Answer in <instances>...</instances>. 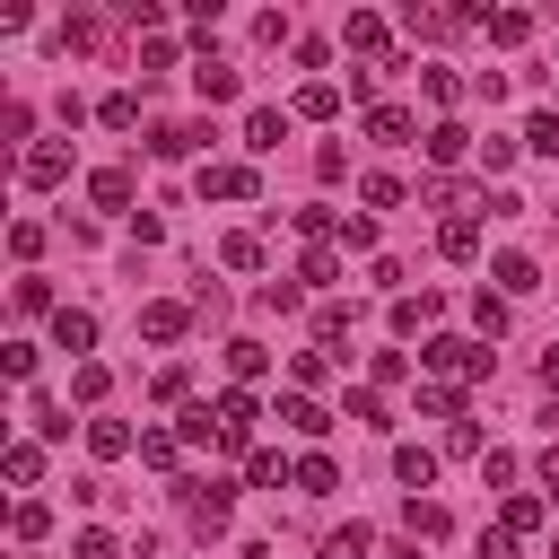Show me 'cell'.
Masks as SVG:
<instances>
[{
	"label": "cell",
	"mask_w": 559,
	"mask_h": 559,
	"mask_svg": "<svg viewBox=\"0 0 559 559\" xmlns=\"http://www.w3.org/2000/svg\"><path fill=\"white\" fill-rule=\"evenodd\" d=\"M480 480H489V489H507V480H515V454H507V445H489V454H480Z\"/></svg>",
	"instance_id": "cell-49"
},
{
	"label": "cell",
	"mask_w": 559,
	"mask_h": 559,
	"mask_svg": "<svg viewBox=\"0 0 559 559\" xmlns=\"http://www.w3.org/2000/svg\"><path fill=\"white\" fill-rule=\"evenodd\" d=\"M183 393H192V367H183V358H175V367H157V402H183Z\"/></svg>",
	"instance_id": "cell-48"
},
{
	"label": "cell",
	"mask_w": 559,
	"mask_h": 559,
	"mask_svg": "<svg viewBox=\"0 0 559 559\" xmlns=\"http://www.w3.org/2000/svg\"><path fill=\"white\" fill-rule=\"evenodd\" d=\"M297 236H341V218H332L323 201H306V210H297Z\"/></svg>",
	"instance_id": "cell-45"
},
{
	"label": "cell",
	"mask_w": 559,
	"mask_h": 559,
	"mask_svg": "<svg viewBox=\"0 0 559 559\" xmlns=\"http://www.w3.org/2000/svg\"><path fill=\"white\" fill-rule=\"evenodd\" d=\"M17 314H61V306H52V280L26 271V280H17Z\"/></svg>",
	"instance_id": "cell-36"
},
{
	"label": "cell",
	"mask_w": 559,
	"mask_h": 559,
	"mask_svg": "<svg viewBox=\"0 0 559 559\" xmlns=\"http://www.w3.org/2000/svg\"><path fill=\"white\" fill-rule=\"evenodd\" d=\"M210 411H218V445H245V437H253V419H262V402H253L245 384H227Z\"/></svg>",
	"instance_id": "cell-6"
},
{
	"label": "cell",
	"mask_w": 559,
	"mask_h": 559,
	"mask_svg": "<svg viewBox=\"0 0 559 559\" xmlns=\"http://www.w3.org/2000/svg\"><path fill=\"white\" fill-rule=\"evenodd\" d=\"M367 376H376V384H402V376H411V358H402V349H376V358H367Z\"/></svg>",
	"instance_id": "cell-47"
},
{
	"label": "cell",
	"mask_w": 559,
	"mask_h": 559,
	"mask_svg": "<svg viewBox=\"0 0 559 559\" xmlns=\"http://www.w3.org/2000/svg\"><path fill=\"white\" fill-rule=\"evenodd\" d=\"M280 140H288V114H280V105H253V114H245V148L262 157V148H280Z\"/></svg>",
	"instance_id": "cell-11"
},
{
	"label": "cell",
	"mask_w": 559,
	"mask_h": 559,
	"mask_svg": "<svg viewBox=\"0 0 559 559\" xmlns=\"http://www.w3.org/2000/svg\"><path fill=\"white\" fill-rule=\"evenodd\" d=\"M341 253H376V218H367V210L341 218Z\"/></svg>",
	"instance_id": "cell-42"
},
{
	"label": "cell",
	"mask_w": 559,
	"mask_h": 559,
	"mask_svg": "<svg viewBox=\"0 0 559 559\" xmlns=\"http://www.w3.org/2000/svg\"><path fill=\"white\" fill-rule=\"evenodd\" d=\"M0 472H9V489H35V480H44V445H35V437H17V445L0 454Z\"/></svg>",
	"instance_id": "cell-15"
},
{
	"label": "cell",
	"mask_w": 559,
	"mask_h": 559,
	"mask_svg": "<svg viewBox=\"0 0 559 559\" xmlns=\"http://www.w3.org/2000/svg\"><path fill=\"white\" fill-rule=\"evenodd\" d=\"M341 44H349L358 61H393V26H384L376 9H349V26H341Z\"/></svg>",
	"instance_id": "cell-5"
},
{
	"label": "cell",
	"mask_w": 559,
	"mask_h": 559,
	"mask_svg": "<svg viewBox=\"0 0 559 559\" xmlns=\"http://www.w3.org/2000/svg\"><path fill=\"white\" fill-rule=\"evenodd\" d=\"M419 79H428V105H454V96H463V79H454V70H419Z\"/></svg>",
	"instance_id": "cell-50"
},
{
	"label": "cell",
	"mask_w": 559,
	"mask_h": 559,
	"mask_svg": "<svg viewBox=\"0 0 559 559\" xmlns=\"http://www.w3.org/2000/svg\"><path fill=\"white\" fill-rule=\"evenodd\" d=\"M480 559H515V533H498V524H489V533H480Z\"/></svg>",
	"instance_id": "cell-53"
},
{
	"label": "cell",
	"mask_w": 559,
	"mask_h": 559,
	"mask_svg": "<svg viewBox=\"0 0 559 559\" xmlns=\"http://www.w3.org/2000/svg\"><path fill=\"white\" fill-rule=\"evenodd\" d=\"M183 332H192V306H183V297H148V306H140V341H157V349H175Z\"/></svg>",
	"instance_id": "cell-4"
},
{
	"label": "cell",
	"mask_w": 559,
	"mask_h": 559,
	"mask_svg": "<svg viewBox=\"0 0 559 559\" xmlns=\"http://www.w3.org/2000/svg\"><path fill=\"white\" fill-rule=\"evenodd\" d=\"M542 384H550V393H559V349H542Z\"/></svg>",
	"instance_id": "cell-55"
},
{
	"label": "cell",
	"mask_w": 559,
	"mask_h": 559,
	"mask_svg": "<svg viewBox=\"0 0 559 559\" xmlns=\"http://www.w3.org/2000/svg\"><path fill=\"white\" fill-rule=\"evenodd\" d=\"M253 192H262V175L245 157H210L201 166V201H253Z\"/></svg>",
	"instance_id": "cell-2"
},
{
	"label": "cell",
	"mask_w": 559,
	"mask_h": 559,
	"mask_svg": "<svg viewBox=\"0 0 559 559\" xmlns=\"http://www.w3.org/2000/svg\"><path fill=\"white\" fill-rule=\"evenodd\" d=\"M542 489H550V498H559V445H550V454H542Z\"/></svg>",
	"instance_id": "cell-54"
},
{
	"label": "cell",
	"mask_w": 559,
	"mask_h": 559,
	"mask_svg": "<svg viewBox=\"0 0 559 559\" xmlns=\"http://www.w3.org/2000/svg\"><path fill=\"white\" fill-rule=\"evenodd\" d=\"M480 140L463 131V122H428V166H454V157H472Z\"/></svg>",
	"instance_id": "cell-12"
},
{
	"label": "cell",
	"mask_w": 559,
	"mask_h": 559,
	"mask_svg": "<svg viewBox=\"0 0 559 559\" xmlns=\"http://www.w3.org/2000/svg\"><path fill=\"white\" fill-rule=\"evenodd\" d=\"M297 489H306V498H332V489H341L332 454H297Z\"/></svg>",
	"instance_id": "cell-23"
},
{
	"label": "cell",
	"mask_w": 559,
	"mask_h": 559,
	"mask_svg": "<svg viewBox=\"0 0 559 559\" xmlns=\"http://www.w3.org/2000/svg\"><path fill=\"white\" fill-rule=\"evenodd\" d=\"M323 559H376V533H367V524H349V533H332V542H323Z\"/></svg>",
	"instance_id": "cell-32"
},
{
	"label": "cell",
	"mask_w": 559,
	"mask_h": 559,
	"mask_svg": "<svg viewBox=\"0 0 559 559\" xmlns=\"http://www.w3.org/2000/svg\"><path fill=\"white\" fill-rule=\"evenodd\" d=\"M419 367H437V376H489V367H498V349H489V341L428 332V341H419Z\"/></svg>",
	"instance_id": "cell-1"
},
{
	"label": "cell",
	"mask_w": 559,
	"mask_h": 559,
	"mask_svg": "<svg viewBox=\"0 0 559 559\" xmlns=\"http://www.w3.org/2000/svg\"><path fill=\"white\" fill-rule=\"evenodd\" d=\"M9 253H17V262H35V253H44V227H35V218H17V227H9Z\"/></svg>",
	"instance_id": "cell-46"
},
{
	"label": "cell",
	"mask_w": 559,
	"mask_h": 559,
	"mask_svg": "<svg viewBox=\"0 0 559 559\" xmlns=\"http://www.w3.org/2000/svg\"><path fill=\"white\" fill-rule=\"evenodd\" d=\"M17 559H35V550H17Z\"/></svg>",
	"instance_id": "cell-56"
},
{
	"label": "cell",
	"mask_w": 559,
	"mask_h": 559,
	"mask_svg": "<svg viewBox=\"0 0 559 559\" xmlns=\"http://www.w3.org/2000/svg\"><path fill=\"white\" fill-rule=\"evenodd\" d=\"M52 341L87 367V349H96V314H87V306H61V314H52Z\"/></svg>",
	"instance_id": "cell-7"
},
{
	"label": "cell",
	"mask_w": 559,
	"mask_h": 559,
	"mask_svg": "<svg viewBox=\"0 0 559 559\" xmlns=\"http://www.w3.org/2000/svg\"><path fill=\"white\" fill-rule=\"evenodd\" d=\"M419 411H428V419H463V393H454V384H428Z\"/></svg>",
	"instance_id": "cell-44"
},
{
	"label": "cell",
	"mask_w": 559,
	"mask_h": 559,
	"mask_svg": "<svg viewBox=\"0 0 559 559\" xmlns=\"http://www.w3.org/2000/svg\"><path fill=\"white\" fill-rule=\"evenodd\" d=\"M358 201H367V210H402V183H393V175H367Z\"/></svg>",
	"instance_id": "cell-41"
},
{
	"label": "cell",
	"mask_w": 559,
	"mask_h": 559,
	"mask_svg": "<svg viewBox=\"0 0 559 559\" xmlns=\"http://www.w3.org/2000/svg\"><path fill=\"white\" fill-rule=\"evenodd\" d=\"M9 533H17V542H44V533H52V507H35V498H17V515H9Z\"/></svg>",
	"instance_id": "cell-31"
},
{
	"label": "cell",
	"mask_w": 559,
	"mask_h": 559,
	"mask_svg": "<svg viewBox=\"0 0 559 559\" xmlns=\"http://www.w3.org/2000/svg\"><path fill=\"white\" fill-rule=\"evenodd\" d=\"M314 175H323V183H341V175H349V148H332V140H323V148H314Z\"/></svg>",
	"instance_id": "cell-51"
},
{
	"label": "cell",
	"mask_w": 559,
	"mask_h": 559,
	"mask_svg": "<svg viewBox=\"0 0 559 559\" xmlns=\"http://www.w3.org/2000/svg\"><path fill=\"white\" fill-rule=\"evenodd\" d=\"M393 480H402V489H428V480H437V454H428V445H393Z\"/></svg>",
	"instance_id": "cell-21"
},
{
	"label": "cell",
	"mask_w": 559,
	"mask_h": 559,
	"mask_svg": "<svg viewBox=\"0 0 559 559\" xmlns=\"http://www.w3.org/2000/svg\"><path fill=\"white\" fill-rule=\"evenodd\" d=\"M489 280H498V297H533V288H542L533 253H498V262H489Z\"/></svg>",
	"instance_id": "cell-10"
},
{
	"label": "cell",
	"mask_w": 559,
	"mask_h": 559,
	"mask_svg": "<svg viewBox=\"0 0 559 559\" xmlns=\"http://www.w3.org/2000/svg\"><path fill=\"white\" fill-rule=\"evenodd\" d=\"M297 114H306V122H332V114H341V79H306V87H297Z\"/></svg>",
	"instance_id": "cell-17"
},
{
	"label": "cell",
	"mask_w": 559,
	"mask_h": 559,
	"mask_svg": "<svg viewBox=\"0 0 559 559\" xmlns=\"http://www.w3.org/2000/svg\"><path fill=\"white\" fill-rule=\"evenodd\" d=\"M70 559H114V533H96V524H87V533L70 542Z\"/></svg>",
	"instance_id": "cell-52"
},
{
	"label": "cell",
	"mask_w": 559,
	"mask_h": 559,
	"mask_svg": "<svg viewBox=\"0 0 559 559\" xmlns=\"http://www.w3.org/2000/svg\"><path fill=\"white\" fill-rule=\"evenodd\" d=\"M472 323H480V341H498V332H507V297L480 288V297H472Z\"/></svg>",
	"instance_id": "cell-37"
},
{
	"label": "cell",
	"mask_w": 559,
	"mask_h": 559,
	"mask_svg": "<svg viewBox=\"0 0 559 559\" xmlns=\"http://www.w3.org/2000/svg\"><path fill=\"white\" fill-rule=\"evenodd\" d=\"M428 201H437L445 218H472V210H480V201H472V183H428Z\"/></svg>",
	"instance_id": "cell-34"
},
{
	"label": "cell",
	"mask_w": 559,
	"mask_h": 559,
	"mask_svg": "<svg viewBox=\"0 0 559 559\" xmlns=\"http://www.w3.org/2000/svg\"><path fill=\"white\" fill-rule=\"evenodd\" d=\"M175 454H183V437H175V428H140V463L175 472Z\"/></svg>",
	"instance_id": "cell-27"
},
{
	"label": "cell",
	"mask_w": 559,
	"mask_h": 559,
	"mask_svg": "<svg viewBox=\"0 0 559 559\" xmlns=\"http://www.w3.org/2000/svg\"><path fill=\"white\" fill-rule=\"evenodd\" d=\"M341 419H358V428H393V419H384V393H376V384H358V393L341 402Z\"/></svg>",
	"instance_id": "cell-25"
},
{
	"label": "cell",
	"mask_w": 559,
	"mask_h": 559,
	"mask_svg": "<svg viewBox=\"0 0 559 559\" xmlns=\"http://www.w3.org/2000/svg\"><path fill=\"white\" fill-rule=\"evenodd\" d=\"M175 437H183V445H210V437H218V411H210V402H183Z\"/></svg>",
	"instance_id": "cell-26"
},
{
	"label": "cell",
	"mask_w": 559,
	"mask_h": 559,
	"mask_svg": "<svg viewBox=\"0 0 559 559\" xmlns=\"http://www.w3.org/2000/svg\"><path fill=\"white\" fill-rule=\"evenodd\" d=\"M437 253L445 262H480V218H445L437 227Z\"/></svg>",
	"instance_id": "cell-14"
},
{
	"label": "cell",
	"mask_w": 559,
	"mask_h": 559,
	"mask_svg": "<svg viewBox=\"0 0 559 559\" xmlns=\"http://www.w3.org/2000/svg\"><path fill=\"white\" fill-rule=\"evenodd\" d=\"M533 524H542V498H524V489H515V498L498 507V533H515V542H524Z\"/></svg>",
	"instance_id": "cell-28"
},
{
	"label": "cell",
	"mask_w": 559,
	"mask_h": 559,
	"mask_svg": "<svg viewBox=\"0 0 559 559\" xmlns=\"http://www.w3.org/2000/svg\"><path fill=\"white\" fill-rule=\"evenodd\" d=\"M227 367H236V376H271V349H262V341H227Z\"/></svg>",
	"instance_id": "cell-38"
},
{
	"label": "cell",
	"mask_w": 559,
	"mask_h": 559,
	"mask_svg": "<svg viewBox=\"0 0 559 559\" xmlns=\"http://www.w3.org/2000/svg\"><path fill=\"white\" fill-rule=\"evenodd\" d=\"M87 201L96 210H131V166H96L87 175Z\"/></svg>",
	"instance_id": "cell-13"
},
{
	"label": "cell",
	"mask_w": 559,
	"mask_h": 559,
	"mask_svg": "<svg viewBox=\"0 0 559 559\" xmlns=\"http://www.w3.org/2000/svg\"><path fill=\"white\" fill-rule=\"evenodd\" d=\"M402 524H411V542H445V507H437V498H411Z\"/></svg>",
	"instance_id": "cell-24"
},
{
	"label": "cell",
	"mask_w": 559,
	"mask_h": 559,
	"mask_svg": "<svg viewBox=\"0 0 559 559\" xmlns=\"http://www.w3.org/2000/svg\"><path fill=\"white\" fill-rule=\"evenodd\" d=\"M480 26H489V44H507V52H515V44H533V26H542V17H533V9H480Z\"/></svg>",
	"instance_id": "cell-8"
},
{
	"label": "cell",
	"mask_w": 559,
	"mask_h": 559,
	"mask_svg": "<svg viewBox=\"0 0 559 559\" xmlns=\"http://www.w3.org/2000/svg\"><path fill=\"white\" fill-rule=\"evenodd\" d=\"M192 87H201L210 105H227V96H236V70H227V61H201V70H192Z\"/></svg>",
	"instance_id": "cell-29"
},
{
	"label": "cell",
	"mask_w": 559,
	"mask_h": 559,
	"mask_svg": "<svg viewBox=\"0 0 559 559\" xmlns=\"http://www.w3.org/2000/svg\"><path fill=\"white\" fill-rule=\"evenodd\" d=\"M524 148H533V157H559V114H533V122H524Z\"/></svg>",
	"instance_id": "cell-40"
},
{
	"label": "cell",
	"mask_w": 559,
	"mask_h": 559,
	"mask_svg": "<svg viewBox=\"0 0 559 559\" xmlns=\"http://www.w3.org/2000/svg\"><path fill=\"white\" fill-rule=\"evenodd\" d=\"M17 183H26V192H52V183H70V148H61V140H35V148L17 157Z\"/></svg>",
	"instance_id": "cell-3"
},
{
	"label": "cell",
	"mask_w": 559,
	"mask_h": 559,
	"mask_svg": "<svg viewBox=\"0 0 559 559\" xmlns=\"http://www.w3.org/2000/svg\"><path fill=\"white\" fill-rule=\"evenodd\" d=\"M218 271H262V236H218Z\"/></svg>",
	"instance_id": "cell-22"
},
{
	"label": "cell",
	"mask_w": 559,
	"mask_h": 559,
	"mask_svg": "<svg viewBox=\"0 0 559 559\" xmlns=\"http://www.w3.org/2000/svg\"><path fill=\"white\" fill-rule=\"evenodd\" d=\"M96 122H105V131H131V122H140V96H131V87H114V96L96 105Z\"/></svg>",
	"instance_id": "cell-30"
},
{
	"label": "cell",
	"mask_w": 559,
	"mask_h": 559,
	"mask_svg": "<svg viewBox=\"0 0 559 559\" xmlns=\"http://www.w3.org/2000/svg\"><path fill=\"white\" fill-rule=\"evenodd\" d=\"M245 480H253V489H288V480H297V463H288V454H271V445H253V454H245Z\"/></svg>",
	"instance_id": "cell-16"
},
{
	"label": "cell",
	"mask_w": 559,
	"mask_h": 559,
	"mask_svg": "<svg viewBox=\"0 0 559 559\" xmlns=\"http://www.w3.org/2000/svg\"><path fill=\"white\" fill-rule=\"evenodd\" d=\"M550 218H559V210H550Z\"/></svg>",
	"instance_id": "cell-57"
},
{
	"label": "cell",
	"mask_w": 559,
	"mask_h": 559,
	"mask_svg": "<svg viewBox=\"0 0 559 559\" xmlns=\"http://www.w3.org/2000/svg\"><path fill=\"white\" fill-rule=\"evenodd\" d=\"M105 384H114V376H105V358H87V367H70V393H79V402H105Z\"/></svg>",
	"instance_id": "cell-39"
},
{
	"label": "cell",
	"mask_w": 559,
	"mask_h": 559,
	"mask_svg": "<svg viewBox=\"0 0 559 559\" xmlns=\"http://www.w3.org/2000/svg\"><path fill=\"white\" fill-rule=\"evenodd\" d=\"M131 445H140V437H131L122 419H87V454H96V463H114V454H131Z\"/></svg>",
	"instance_id": "cell-20"
},
{
	"label": "cell",
	"mask_w": 559,
	"mask_h": 559,
	"mask_svg": "<svg viewBox=\"0 0 559 559\" xmlns=\"http://www.w3.org/2000/svg\"><path fill=\"white\" fill-rule=\"evenodd\" d=\"M280 419H288L297 437H323V428H332V411H323L314 393H288V402H280Z\"/></svg>",
	"instance_id": "cell-19"
},
{
	"label": "cell",
	"mask_w": 559,
	"mask_h": 559,
	"mask_svg": "<svg viewBox=\"0 0 559 559\" xmlns=\"http://www.w3.org/2000/svg\"><path fill=\"white\" fill-rule=\"evenodd\" d=\"M297 280H314V288H332V280H341V253H332V245H314V253L297 262Z\"/></svg>",
	"instance_id": "cell-35"
},
{
	"label": "cell",
	"mask_w": 559,
	"mask_h": 559,
	"mask_svg": "<svg viewBox=\"0 0 559 559\" xmlns=\"http://www.w3.org/2000/svg\"><path fill=\"white\" fill-rule=\"evenodd\" d=\"M515 148H524V140H498V131H489L472 157H480V175H507V166H515Z\"/></svg>",
	"instance_id": "cell-33"
},
{
	"label": "cell",
	"mask_w": 559,
	"mask_h": 559,
	"mask_svg": "<svg viewBox=\"0 0 559 559\" xmlns=\"http://www.w3.org/2000/svg\"><path fill=\"white\" fill-rule=\"evenodd\" d=\"M437 314V297H393V332H419Z\"/></svg>",
	"instance_id": "cell-43"
},
{
	"label": "cell",
	"mask_w": 559,
	"mask_h": 559,
	"mask_svg": "<svg viewBox=\"0 0 559 559\" xmlns=\"http://www.w3.org/2000/svg\"><path fill=\"white\" fill-rule=\"evenodd\" d=\"M411 131H419V114H411V105H367V140H384V148H402Z\"/></svg>",
	"instance_id": "cell-9"
},
{
	"label": "cell",
	"mask_w": 559,
	"mask_h": 559,
	"mask_svg": "<svg viewBox=\"0 0 559 559\" xmlns=\"http://www.w3.org/2000/svg\"><path fill=\"white\" fill-rule=\"evenodd\" d=\"M314 341H323L332 358H349V349H341V341H349V306H341V297H323V306H314Z\"/></svg>",
	"instance_id": "cell-18"
}]
</instances>
